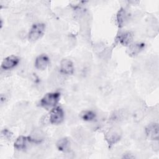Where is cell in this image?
<instances>
[{"instance_id": "8", "label": "cell", "mask_w": 159, "mask_h": 159, "mask_svg": "<svg viewBox=\"0 0 159 159\" xmlns=\"http://www.w3.org/2000/svg\"><path fill=\"white\" fill-rule=\"evenodd\" d=\"M49 63V58L45 54H41L38 56L35 60V66L40 70H44L47 68Z\"/></svg>"}, {"instance_id": "11", "label": "cell", "mask_w": 159, "mask_h": 159, "mask_svg": "<svg viewBox=\"0 0 159 159\" xmlns=\"http://www.w3.org/2000/svg\"><path fill=\"white\" fill-rule=\"evenodd\" d=\"M30 142L29 137L20 135L18 137L14 142V148L19 150H22L26 148L27 143Z\"/></svg>"}, {"instance_id": "15", "label": "cell", "mask_w": 159, "mask_h": 159, "mask_svg": "<svg viewBox=\"0 0 159 159\" xmlns=\"http://www.w3.org/2000/svg\"><path fill=\"white\" fill-rule=\"evenodd\" d=\"M124 114L120 111H115L111 116V120L114 122H120L123 120Z\"/></svg>"}, {"instance_id": "2", "label": "cell", "mask_w": 159, "mask_h": 159, "mask_svg": "<svg viewBox=\"0 0 159 159\" xmlns=\"http://www.w3.org/2000/svg\"><path fill=\"white\" fill-rule=\"evenodd\" d=\"M122 130L118 127H112L110 128L105 134L104 138L109 146L111 147L117 143L121 139Z\"/></svg>"}, {"instance_id": "9", "label": "cell", "mask_w": 159, "mask_h": 159, "mask_svg": "<svg viewBox=\"0 0 159 159\" xmlns=\"http://www.w3.org/2000/svg\"><path fill=\"white\" fill-rule=\"evenodd\" d=\"M144 47H145V44L143 43L140 42V43H131L130 45H129L127 52L129 55L134 57L137 55L141 51H142Z\"/></svg>"}, {"instance_id": "6", "label": "cell", "mask_w": 159, "mask_h": 159, "mask_svg": "<svg viewBox=\"0 0 159 159\" xmlns=\"http://www.w3.org/2000/svg\"><path fill=\"white\" fill-rule=\"evenodd\" d=\"M158 124L157 123H151L145 128V132L148 138L152 140H158L159 136Z\"/></svg>"}, {"instance_id": "5", "label": "cell", "mask_w": 159, "mask_h": 159, "mask_svg": "<svg viewBox=\"0 0 159 159\" xmlns=\"http://www.w3.org/2000/svg\"><path fill=\"white\" fill-rule=\"evenodd\" d=\"M20 61V58L15 55H11L5 58L1 63V68L5 70H11L16 66Z\"/></svg>"}, {"instance_id": "7", "label": "cell", "mask_w": 159, "mask_h": 159, "mask_svg": "<svg viewBox=\"0 0 159 159\" xmlns=\"http://www.w3.org/2000/svg\"><path fill=\"white\" fill-rule=\"evenodd\" d=\"M60 71L64 75H72L74 71L72 61L68 59H63L60 63Z\"/></svg>"}, {"instance_id": "4", "label": "cell", "mask_w": 159, "mask_h": 159, "mask_svg": "<svg viewBox=\"0 0 159 159\" xmlns=\"http://www.w3.org/2000/svg\"><path fill=\"white\" fill-rule=\"evenodd\" d=\"M64 112L61 107H54L50 112L49 120L50 122L54 125L60 124L64 119Z\"/></svg>"}, {"instance_id": "12", "label": "cell", "mask_w": 159, "mask_h": 159, "mask_svg": "<svg viewBox=\"0 0 159 159\" xmlns=\"http://www.w3.org/2000/svg\"><path fill=\"white\" fill-rule=\"evenodd\" d=\"M128 19L127 14L124 9L121 8L117 14V22L119 27L124 25Z\"/></svg>"}, {"instance_id": "16", "label": "cell", "mask_w": 159, "mask_h": 159, "mask_svg": "<svg viewBox=\"0 0 159 159\" xmlns=\"http://www.w3.org/2000/svg\"><path fill=\"white\" fill-rule=\"evenodd\" d=\"M1 134L4 137V139L7 140H11L12 137V133L7 129H4V130H2Z\"/></svg>"}, {"instance_id": "1", "label": "cell", "mask_w": 159, "mask_h": 159, "mask_svg": "<svg viewBox=\"0 0 159 159\" xmlns=\"http://www.w3.org/2000/svg\"><path fill=\"white\" fill-rule=\"evenodd\" d=\"M60 94L58 92L48 93L40 101V106L44 108L54 107L58 102Z\"/></svg>"}, {"instance_id": "3", "label": "cell", "mask_w": 159, "mask_h": 159, "mask_svg": "<svg viewBox=\"0 0 159 159\" xmlns=\"http://www.w3.org/2000/svg\"><path fill=\"white\" fill-rule=\"evenodd\" d=\"M45 25L44 24L36 23L34 24L29 33V41L34 42L40 39L45 32Z\"/></svg>"}, {"instance_id": "13", "label": "cell", "mask_w": 159, "mask_h": 159, "mask_svg": "<svg viewBox=\"0 0 159 159\" xmlns=\"http://www.w3.org/2000/svg\"><path fill=\"white\" fill-rule=\"evenodd\" d=\"M56 145L58 150L66 152L69 151L70 141L67 138H61L57 141Z\"/></svg>"}, {"instance_id": "10", "label": "cell", "mask_w": 159, "mask_h": 159, "mask_svg": "<svg viewBox=\"0 0 159 159\" xmlns=\"http://www.w3.org/2000/svg\"><path fill=\"white\" fill-rule=\"evenodd\" d=\"M132 40H133L132 35L129 32L121 33L117 37V42L122 45H125V46L130 45L132 42Z\"/></svg>"}, {"instance_id": "14", "label": "cell", "mask_w": 159, "mask_h": 159, "mask_svg": "<svg viewBox=\"0 0 159 159\" xmlns=\"http://www.w3.org/2000/svg\"><path fill=\"white\" fill-rule=\"evenodd\" d=\"M80 117L84 121H92L96 118V114L93 111L86 110L81 112Z\"/></svg>"}]
</instances>
